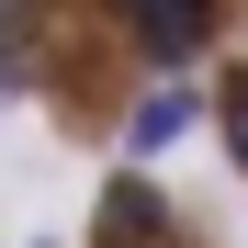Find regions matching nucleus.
<instances>
[{
    "label": "nucleus",
    "mask_w": 248,
    "mask_h": 248,
    "mask_svg": "<svg viewBox=\"0 0 248 248\" xmlns=\"http://www.w3.org/2000/svg\"><path fill=\"white\" fill-rule=\"evenodd\" d=\"M113 12H124V34H136L147 57H192L203 34L226 23V0H113Z\"/></svg>",
    "instance_id": "obj_1"
},
{
    "label": "nucleus",
    "mask_w": 248,
    "mask_h": 248,
    "mask_svg": "<svg viewBox=\"0 0 248 248\" xmlns=\"http://www.w3.org/2000/svg\"><path fill=\"white\" fill-rule=\"evenodd\" d=\"M192 124H203V91H181V79H170V91H147L136 113H124V158H158V147H181Z\"/></svg>",
    "instance_id": "obj_2"
},
{
    "label": "nucleus",
    "mask_w": 248,
    "mask_h": 248,
    "mask_svg": "<svg viewBox=\"0 0 248 248\" xmlns=\"http://www.w3.org/2000/svg\"><path fill=\"white\" fill-rule=\"evenodd\" d=\"M147 237H158V192H147V181H124V192H113V215H102V248H147Z\"/></svg>",
    "instance_id": "obj_3"
},
{
    "label": "nucleus",
    "mask_w": 248,
    "mask_h": 248,
    "mask_svg": "<svg viewBox=\"0 0 248 248\" xmlns=\"http://www.w3.org/2000/svg\"><path fill=\"white\" fill-rule=\"evenodd\" d=\"M215 113H226V147H237V170H248V68L226 79V102H215Z\"/></svg>",
    "instance_id": "obj_4"
},
{
    "label": "nucleus",
    "mask_w": 248,
    "mask_h": 248,
    "mask_svg": "<svg viewBox=\"0 0 248 248\" xmlns=\"http://www.w3.org/2000/svg\"><path fill=\"white\" fill-rule=\"evenodd\" d=\"M23 23H34V0H0V46H12V34H23Z\"/></svg>",
    "instance_id": "obj_5"
}]
</instances>
